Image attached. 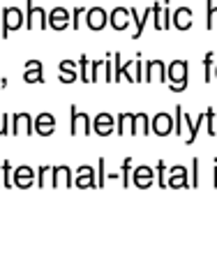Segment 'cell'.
<instances>
[{
    "instance_id": "obj_2",
    "label": "cell",
    "mask_w": 217,
    "mask_h": 261,
    "mask_svg": "<svg viewBox=\"0 0 217 261\" xmlns=\"http://www.w3.org/2000/svg\"><path fill=\"white\" fill-rule=\"evenodd\" d=\"M69 134L72 137H81V134H93V120L88 114H81L76 104H69Z\"/></svg>"
},
{
    "instance_id": "obj_6",
    "label": "cell",
    "mask_w": 217,
    "mask_h": 261,
    "mask_svg": "<svg viewBox=\"0 0 217 261\" xmlns=\"http://www.w3.org/2000/svg\"><path fill=\"white\" fill-rule=\"evenodd\" d=\"M167 67L169 65L164 63V60H148V63H146V76H143V81H146V84H153V81L167 84L169 81Z\"/></svg>"
},
{
    "instance_id": "obj_16",
    "label": "cell",
    "mask_w": 217,
    "mask_h": 261,
    "mask_svg": "<svg viewBox=\"0 0 217 261\" xmlns=\"http://www.w3.org/2000/svg\"><path fill=\"white\" fill-rule=\"evenodd\" d=\"M74 185V173L72 169L60 164V167H53V188H72Z\"/></svg>"
},
{
    "instance_id": "obj_5",
    "label": "cell",
    "mask_w": 217,
    "mask_h": 261,
    "mask_svg": "<svg viewBox=\"0 0 217 261\" xmlns=\"http://www.w3.org/2000/svg\"><path fill=\"white\" fill-rule=\"evenodd\" d=\"M167 188H192V178H189V169H185L183 164H176V167L169 169L167 173Z\"/></svg>"
},
{
    "instance_id": "obj_43",
    "label": "cell",
    "mask_w": 217,
    "mask_h": 261,
    "mask_svg": "<svg viewBox=\"0 0 217 261\" xmlns=\"http://www.w3.org/2000/svg\"><path fill=\"white\" fill-rule=\"evenodd\" d=\"M0 23H3V12H0Z\"/></svg>"
},
{
    "instance_id": "obj_41",
    "label": "cell",
    "mask_w": 217,
    "mask_h": 261,
    "mask_svg": "<svg viewBox=\"0 0 217 261\" xmlns=\"http://www.w3.org/2000/svg\"><path fill=\"white\" fill-rule=\"evenodd\" d=\"M25 69H42V63L40 60H28V63H25Z\"/></svg>"
},
{
    "instance_id": "obj_19",
    "label": "cell",
    "mask_w": 217,
    "mask_h": 261,
    "mask_svg": "<svg viewBox=\"0 0 217 261\" xmlns=\"http://www.w3.org/2000/svg\"><path fill=\"white\" fill-rule=\"evenodd\" d=\"M116 134H120V137L132 134L134 137V114H118L116 116Z\"/></svg>"
},
{
    "instance_id": "obj_31",
    "label": "cell",
    "mask_w": 217,
    "mask_h": 261,
    "mask_svg": "<svg viewBox=\"0 0 217 261\" xmlns=\"http://www.w3.org/2000/svg\"><path fill=\"white\" fill-rule=\"evenodd\" d=\"M86 12H88V7H74L72 10V30L81 28V19L86 16Z\"/></svg>"
},
{
    "instance_id": "obj_32",
    "label": "cell",
    "mask_w": 217,
    "mask_h": 261,
    "mask_svg": "<svg viewBox=\"0 0 217 261\" xmlns=\"http://www.w3.org/2000/svg\"><path fill=\"white\" fill-rule=\"evenodd\" d=\"M12 134V116L10 114H0V137Z\"/></svg>"
},
{
    "instance_id": "obj_26",
    "label": "cell",
    "mask_w": 217,
    "mask_h": 261,
    "mask_svg": "<svg viewBox=\"0 0 217 261\" xmlns=\"http://www.w3.org/2000/svg\"><path fill=\"white\" fill-rule=\"evenodd\" d=\"M79 79L84 81V84H90V60L88 56H79Z\"/></svg>"
},
{
    "instance_id": "obj_25",
    "label": "cell",
    "mask_w": 217,
    "mask_h": 261,
    "mask_svg": "<svg viewBox=\"0 0 217 261\" xmlns=\"http://www.w3.org/2000/svg\"><path fill=\"white\" fill-rule=\"evenodd\" d=\"M206 132L210 137H217V111L212 107L206 109Z\"/></svg>"
},
{
    "instance_id": "obj_12",
    "label": "cell",
    "mask_w": 217,
    "mask_h": 261,
    "mask_svg": "<svg viewBox=\"0 0 217 261\" xmlns=\"http://www.w3.org/2000/svg\"><path fill=\"white\" fill-rule=\"evenodd\" d=\"M35 129V118L30 114H14L12 118V134L19 137V134H25V137H33Z\"/></svg>"
},
{
    "instance_id": "obj_39",
    "label": "cell",
    "mask_w": 217,
    "mask_h": 261,
    "mask_svg": "<svg viewBox=\"0 0 217 261\" xmlns=\"http://www.w3.org/2000/svg\"><path fill=\"white\" fill-rule=\"evenodd\" d=\"M58 79H60V84H74V81L79 79V74L76 72H60Z\"/></svg>"
},
{
    "instance_id": "obj_45",
    "label": "cell",
    "mask_w": 217,
    "mask_h": 261,
    "mask_svg": "<svg viewBox=\"0 0 217 261\" xmlns=\"http://www.w3.org/2000/svg\"><path fill=\"white\" fill-rule=\"evenodd\" d=\"M0 188H3V180H0Z\"/></svg>"
},
{
    "instance_id": "obj_3",
    "label": "cell",
    "mask_w": 217,
    "mask_h": 261,
    "mask_svg": "<svg viewBox=\"0 0 217 261\" xmlns=\"http://www.w3.org/2000/svg\"><path fill=\"white\" fill-rule=\"evenodd\" d=\"M25 28V16L19 7H5L3 10V37H10L12 33Z\"/></svg>"
},
{
    "instance_id": "obj_10",
    "label": "cell",
    "mask_w": 217,
    "mask_h": 261,
    "mask_svg": "<svg viewBox=\"0 0 217 261\" xmlns=\"http://www.w3.org/2000/svg\"><path fill=\"white\" fill-rule=\"evenodd\" d=\"M108 25L114 30H118V33H125V30L132 25V14H129V10H125V7L111 10L108 12Z\"/></svg>"
},
{
    "instance_id": "obj_38",
    "label": "cell",
    "mask_w": 217,
    "mask_h": 261,
    "mask_svg": "<svg viewBox=\"0 0 217 261\" xmlns=\"http://www.w3.org/2000/svg\"><path fill=\"white\" fill-rule=\"evenodd\" d=\"M134 60L137 58H132V60H127V63L123 65V76L129 81V84H134V74H132V67H134Z\"/></svg>"
},
{
    "instance_id": "obj_44",
    "label": "cell",
    "mask_w": 217,
    "mask_h": 261,
    "mask_svg": "<svg viewBox=\"0 0 217 261\" xmlns=\"http://www.w3.org/2000/svg\"><path fill=\"white\" fill-rule=\"evenodd\" d=\"M215 79H217V65H215Z\"/></svg>"
},
{
    "instance_id": "obj_15",
    "label": "cell",
    "mask_w": 217,
    "mask_h": 261,
    "mask_svg": "<svg viewBox=\"0 0 217 261\" xmlns=\"http://www.w3.org/2000/svg\"><path fill=\"white\" fill-rule=\"evenodd\" d=\"M56 132V118L51 114H40L35 116V134L40 137H51Z\"/></svg>"
},
{
    "instance_id": "obj_37",
    "label": "cell",
    "mask_w": 217,
    "mask_h": 261,
    "mask_svg": "<svg viewBox=\"0 0 217 261\" xmlns=\"http://www.w3.org/2000/svg\"><path fill=\"white\" fill-rule=\"evenodd\" d=\"M171 16H173V12L169 10V5H167V3H164V10H162V28H164V30L173 28V23H171Z\"/></svg>"
},
{
    "instance_id": "obj_9",
    "label": "cell",
    "mask_w": 217,
    "mask_h": 261,
    "mask_svg": "<svg viewBox=\"0 0 217 261\" xmlns=\"http://www.w3.org/2000/svg\"><path fill=\"white\" fill-rule=\"evenodd\" d=\"M93 134L97 137H108V134H116V118L111 114H97L93 120Z\"/></svg>"
},
{
    "instance_id": "obj_36",
    "label": "cell",
    "mask_w": 217,
    "mask_h": 261,
    "mask_svg": "<svg viewBox=\"0 0 217 261\" xmlns=\"http://www.w3.org/2000/svg\"><path fill=\"white\" fill-rule=\"evenodd\" d=\"M120 58H123L120 54H114V81L123 79V63H120Z\"/></svg>"
},
{
    "instance_id": "obj_33",
    "label": "cell",
    "mask_w": 217,
    "mask_h": 261,
    "mask_svg": "<svg viewBox=\"0 0 217 261\" xmlns=\"http://www.w3.org/2000/svg\"><path fill=\"white\" fill-rule=\"evenodd\" d=\"M132 74H134V84H141V81H143V60H141V54H139L137 60H134Z\"/></svg>"
},
{
    "instance_id": "obj_42",
    "label": "cell",
    "mask_w": 217,
    "mask_h": 261,
    "mask_svg": "<svg viewBox=\"0 0 217 261\" xmlns=\"http://www.w3.org/2000/svg\"><path fill=\"white\" fill-rule=\"evenodd\" d=\"M212 188H217V160H215V169H212Z\"/></svg>"
},
{
    "instance_id": "obj_23",
    "label": "cell",
    "mask_w": 217,
    "mask_h": 261,
    "mask_svg": "<svg viewBox=\"0 0 217 261\" xmlns=\"http://www.w3.org/2000/svg\"><path fill=\"white\" fill-rule=\"evenodd\" d=\"M132 158H125L123 164H120V180H123V188H129L132 185Z\"/></svg>"
},
{
    "instance_id": "obj_29",
    "label": "cell",
    "mask_w": 217,
    "mask_h": 261,
    "mask_svg": "<svg viewBox=\"0 0 217 261\" xmlns=\"http://www.w3.org/2000/svg\"><path fill=\"white\" fill-rule=\"evenodd\" d=\"M23 81H25V84H44L42 69H25V72H23Z\"/></svg>"
},
{
    "instance_id": "obj_28",
    "label": "cell",
    "mask_w": 217,
    "mask_h": 261,
    "mask_svg": "<svg viewBox=\"0 0 217 261\" xmlns=\"http://www.w3.org/2000/svg\"><path fill=\"white\" fill-rule=\"evenodd\" d=\"M167 173H169V167L164 160H159L157 164H155V176H157V185L159 188H167Z\"/></svg>"
},
{
    "instance_id": "obj_40",
    "label": "cell",
    "mask_w": 217,
    "mask_h": 261,
    "mask_svg": "<svg viewBox=\"0 0 217 261\" xmlns=\"http://www.w3.org/2000/svg\"><path fill=\"white\" fill-rule=\"evenodd\" d=\"M192 188H199V158L192 160Z\"/></svg>"
},
{
    "instance_id": "obj_1",
    "label": "cell",
    "mask_w": 217,
    "mask_h": 261,
    "mask_svg": "<svg viewBox=\"0 0 217 261\" xmlns=\"http://www.w3.org/2000/svg\"><path fill=\"white\" fill-rule=\"evenodd\" d=\"M167 86L171 93H183L187 88V79H189V63L187 60H171L167 67Z\"/></svg>"
},
{
    "instance_id": "obj_17",
    "label": "cell",
    "mask_w": 217,
    "mask_h": 261,
    "mask_svg": "<svg viewBox=\"0 0 217 261\" xmlns=\"http://www.w3.org/2000/svg\"><path fill=\"white\" fill-rule=\"evenodd\" d=\"M171 23L176 30H183V33L189 30L192 28V10H189V7H178L171 16Z\"/></svg>"
},
{
    "instance_id": "obj_8",
    "label": "cell",
    "mask_w": 217,
    "mask_h": 261,
    "mask_svg": "<svg viewBox=\"0 0 217 261\" xmlns=\"http://www.w3.org/2000/svg\"><path fill=\"white\" fill-rule=\"evenodd\" d=\"M74 188H79V190L97 188V169L88 167V164H81L74 176Z\"/></svg>"
},
{
    "instance_id": "obj_20",
    "label": "cell",
    "mask_w": 217,
    "mask_h": 261,
    "mask_svg": "<svg viewBox=\"0 0 217 261\" xmlns=\"http://www.w3.org/2000/svg\"><path fill=\"white\" fill-rule=\"evenodd\" d=\"M139 134H150V118L148 114H134V137Z\"/></svg>"
},
{
    "instance_id": "obj_21",
    "label": "cell",
    "mask_w": 217,
    "mask_h": 261,
    "mask_svg": "<svg viewBox=\"0 0 217 261\" xmlns=\"http://www.w3.org/2000/svg\"><path fill=\"white\" fill-rule=\"evenodd\" d=\"M37 188H53V169L51 167L37 169Z\"/></svg>"
},
{
    "instance_id": "obj_24",
    "label": "cell",
    "mask_w": 217,
    "mask_h": 261,
    "mask_svg": "<svg viewBox=\"0 0 217 261\" xmlns=\"http://www.w3.org/2000/svg\"><path fill=\"white\" fill-rule=\"evenodd\" d=\"M0 180H3V188H14V169H12V164L7 162H3V167H0Z\"/></svg>"
},
{
    "instance_id": "obj_13",
    "label": "cell",
    "mask_w": 217,
    "mask_h": 261,
    "mask_svg": "<svg viewBox=\"0 0 217 261\" xmlns=\"http://www.w3.org/2000/svg\"><path fill=\"white\" fill-rule=\"evenodd\" d=\"M33 182L37 185V171H33V169L25 167V164L14 169V188L28 190V188H33Z\"/></svg>"
},
{
    "instance_id": "obj_27",
    "label": "cell",
    "mask_w": 217,
    "mask_h": 261,
    "mask_svg": "<svg viewBox=\"0 0 217 261\" xmlns=\"http://www.w3.org/2000/svg\"><path fill=\"white\" fill-rule=\"evenodd\" d=\"M206 28L212 30L217 25V7L212 5V0H206Z\"/></svg>"
},
{
    "instance_id": "obj_22",
    "label": "cell",
    "mask_w": 217,
    "mask_h": 261,
    "mask_svg": "<svg viewBox=\"0 0 217 261\" xmlns=\"http://www.w3.org/2000/svg\"><path fill=\"white\" fill-rule=\"evenodd\" d=\"M212 79H215V54L208 51L206 58H203V81L210 84Z\"/></svg>"
},
{
    "instance_id": "obj_14",
    "label": "cell",
    "mask_w": 217,
    "mask_h": 261,
    "mask_svg": "<svg viewBox=\"0 0 217 261\" xmlns=\"http://www.w3.org/2000/svg\"><path fill=\"white\" fill-rule=\"evenodd\" d=\"M153 182H155V169L146 167V164H141V167L134 169V173H132V185L134 188L146 190V188H150Z\"/></svg>"
},
{
    "instance_id": "obj_30",
    "label": "cell",
    "mask_w": 217,
    "mask_h": 261,
    "mask_svg": "<svg viewBox=\"0 0 217 261\" xmlns=\"http://www.w3.org/2000/svg\"><path fill=\"white\" fill-rule=\"evenodd\" d=\"M104 65H106V58L90 63V84H97L99 81V69H104Z\"/></svg>"
},
{
    "instance_id": "obj_7",
    "label": "cell",
    "mask_w": 217,
    "mask_h": 261,
    "mask_svg": "<svg viewBox=\"0 0 217 261\" xmlns=\"http://www.w3.org/2000/svg\"><path fill=\"white\" fill-rule=\"evenodd\" d=\"M84 21H86V25H88L90 30H95V33H97V30H104V28H106L108 14H106V10H104V7L95 5V7H88V12H86Z\"/></svg>"
},
{
    "instance_id": "obj_35",
    "label": "cell",
    "mask_w": 217,
    "mask_h": 261,
    "mask_svg": "<svg viewBox=\"0 0 217 261\" xmlns=\"http://www.w3.org/2000/svg\"><path fill=\"white\" fill-rule=\"evenodd\" d=\"M58 69L60 72H76L79 74V60H60Z\"/></svg>"
},
{
    "instance_id": "obj_18",
    "label": "cell",
    "mask_w": 217,
    "mask_h": 261,
    "mask_svg": "<svg viewBox=\"0 0 217 261\" xmlns=\"http://www.w3.org/2000/svg\"><path fill=\"white\" fill-rule=\"evenodd\" d=\"M49 25L53 30H65L69 28V10L67 7H53L49 14Z\"/></svg>"
},
{
    "instance_id": "obj_4",
    "label": "cell",
    "mask_w": 217,
    "mask_h": 261,
    "mask_svg": "<svg viewBox=\"0 0 217 261\" xmlns=\"http://www.w3.org/2000/svg\"><path fill=\"white\" fill-rule=\"evenodd\" d=\"M25 28L28 30L49 28V14H46L42 7H33V0H25Z\"/></svg>"
},
{
    "instance_id": "obj_34",
    "label": "cell",
    "mask_w": 217,
    "mask_h": 261,
    "mask_svg": "<svg viewBox=\"0 0 217 261\" xmlns=\"http://www.w3.org/2000/svg\"><path fill=\"white\" fill-rule=\"evenodd\" d=\"M104 167H106V160L99 158V162H97V188H104V185H106V171H104Z\"/></svg>"
},
{
    "instance_id": "obj_11",
    "label": "cell",
    "mask_w": 217,
    "mask_h": 261,
    "mask_svg": "<svg viewBox=\"0 0 217 261\" xmlns=\"http://www.w3.org/2000/svg\"><path fill=\"white\" fill-rule=\"evenodd\" d=\"M150 132L157 134V137H169L173 134V118L171 114H155L153 120H150Z\"/></svg>"
}]
</instances>
